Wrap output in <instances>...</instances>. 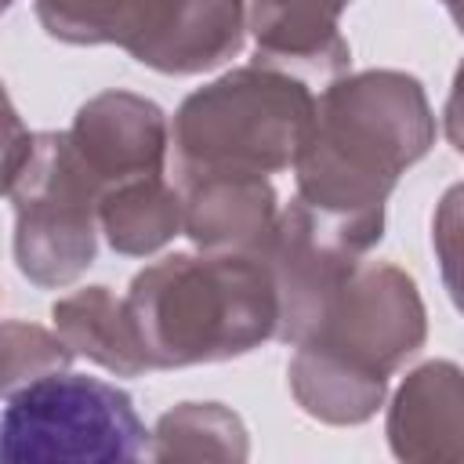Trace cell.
I'll return each mask as SVG.
<instances>
[{
    "label": "cell",
    "instance_id": "9",
    "mask_svg": "<svg viewBox=\"0 0 464 464\" xmlns=\"http://www.w3.org/2000/svg\"><path fill=\"white\" fill-rule=\"evenodd\" d=\"M348 0H250L246 33L254 62L283 69L308 87H326L352 72V44L341 33Z\"/></svg>",
    "mask_w": 464,
    "mask_h": 464
},
{
    "label": "cell",
    "instance_id": "18",
    "mask_svg": "<svg viewBox=\"0 0 464 464\" xmlns=\"http://www.w3.org/2000/svg\"><path fill=\"white\" fill-rule=\"evenodd\" d=\"M72 359L76 352L65 344L58 330L18 319L4 323V395L54 370H69Z\"/></svg>",
    "mask_w": 464,
    "mask_h": 464
},
{
    "label": "cell",
    "instance_id": "6",
    "mask_svg": "<svg viewBox=\"0 0 464 464\" xmlns=\"http://www.w3.org/2000/svg\"><path fill=\"white\" fill-rule=\"evenodd\" d=\"M384 239V210L337 214L294 196L276 221L265 265L279 297L276 341H304L326 315L337 290L355 276L366 254Z\"/></svg>",
    "mask_w": 464,
    "mask_h": 464
},
{
    "label": "cell",
    "instance_id": "3",
    "mask_svg": "<svg viewBox=\"0 0 464 464\" xmlns=\"http://www.w3.org/2000/svg\"><path fill=\"white\" fill-rule=\"evenodd\" d=\"M315 116L304 80L250 62L192 91L170 116L174 181L210 170H294Z\"/></svg>",
    "mask_w": 464,
    "mask_h": 464
},
{
    "label": "cell",
    "instance_id": "5",
    "mask_svg": "<svg viewBox=\"0 0 464 464\" xmlns=\"http://www.w3.org/2000/svg\"><path fill=\"white\" fill-rule=\"evenodd\" d=\"M149 442L134 399L102 377L54 370L4 395L0 453L11 464H123L149 457Z\"/></svg>",
    "mask_w": 464,
    "mask_h": 464
},
{
    "label": "cell",
    "instance_id": "20",
    "mask_svg": "<svg viewBox=\"0 0 464 464\" xmlns=\"http://www.w3.org/2000/svg\"><path fill=\"white\" fill-rule=\"evenodd\" d=\"M442 134H446L450 149L464 156V58L453 72V83H450V94L442 105Z\"/></svg>",
    "mask_w": 464,
    "mask_h": 464
},
{
    "label": "cell",
    "instance_id": "11",
    "mask_svg": "<svg viewBox=\"0 0 464 464\" xmlns=\"http://www.w3.org/2000/svg\"><path fill=\"white\" fill-rule=\"evenodd\" d=\"M178 188L185 199V236L196 250L265 257L283 210L268 174L210 170L178 181Z\"/></svg>",
    "mask_w": 464,
    "mask_h": 464
},
{
    "label": "cell",
    "instance_id": "14",
    "mask_svg": "<svg viewBox=\"0 0 464 464\" xmlns=\"http://www.w3.org/2000/svg\"><path fill=\"white\" fill-rule=\"evenodd\" d=\"M286 384L301 413L334 428L366 424L388 399V377L362 373L312 341L294 344V355L286 362Z\"/></svg>",
    "mask_w": 464,
    "mask_h": 464
},
{
    "label": "cell",
    "instance_id": "1",
    "mask_svg": "<svg viewBox=\"0 0 464 464\" xmlns=\"http://www.w3.org/2000/svg\"><path fill=\"white\" fill-rule=\"evenodd\" d=\"M424 83L402 69H362L326 83L294 160L297 196L337 214L384 210L399 178L435 145Z\"/></svg>",
    "mask_w": 464,
    "mask_h": 464
},
{
    "label": "cell",
    "instance_id": "13",
    "mask_svg": "<svg viewBox=\"0 0 464 464\" xmlns=\"http://www.w3.org/2000/svg\"><path fill=\"white\" fill-rule=\"evenodd\" d=\"M51 319H54V330L65 337V344L80 359L116 377H141L152 370L149 352L138 337L134 315L127 308V297H116L102 283L80 286L69 297L54 301Z\"/></svg>",
    "mask_w": 464,
    "mask_h": 464
},
{
    "label": "cell",
    "instance_id": "16",
    "mask_svg": "<svg viewBox=\"0 0 464 464\" xmlns=\"http://www.w3.org/2000/svg\"><path fill=\"white\" fill-rule=\"evenodd\" d=\"M152 460H246L250 431L225 402H178L160 413L149 442Z\"/></svg>",
    "mask_w": 464,
    "mask_h": 464
},
{
    "label": "cell",
    "instance_id": "4",
    "mask_svg": "<svg viewBox=\"0 0 464 464\" xmlns=\"http://www.w3.org/2000/svg\"><path fill=\"white\" fill-rule=\"evenodd\" d=\"M14 214V265L40 290L76 283L98 257L102 178L69 130H36L4 178Z\"/></svg>",
    "mask_w": 464,
    "mask_h": 464
},
{
    "label": "cell",
    "instance_id": "10",
    "mask_svg": "<svg viewBox=\"0 0 464 464\" xmlns=\"http://www.w3.org/2000/svg\"><path fill=\"white\" fill-rule=\"evenodd\" d=\"M69 134L102 185L134 174H167L170 120L145 94L112 87L87 98L76 109Z\"/></svg>",
    "mask_w": 464,
    "mask_h": 464
},
{
    "label": "cell",
    "instance_id": "17",
    "mask_svg": "<svg viewBox=\"0 0 464 464\" xmlns=\"http://www.w3.org/2000/svg\"><path fill=\"white\" fill-rule=\"evenodd\" d=\"M138 0H33L40 29L69 47L120 44Z\"/></svg>",
    "mask_w": 464,
    "mask_h": 464
},
{
    "label": "cell",
    "instance_id": "22",
    "mask_svg": "<svg viewBox=\"0 0 464 464\" xmlns=\"http://www.w3.org/2000/svg\"><path fill=\"white\" fill-rule=\"evenodd\" d=\"M11 4H14V0H4V7H11Z\"/></svg>",
    "mask_w": 464,
    "mask_h": 464
},
{
    "label": "cell",
    "instance_id": "7",
    "mask_svg": "<svg viewBox=\"0 0 464 464\" xmlns=\"http://www.w3.org/2000/svg\"><path fill=\"white\" fill-rule=\"evenodd\" d=\"M304 341L362 373L392 377L424 348L428 308L413 276L399 265L362 261Z\"/></svg>",
    "mask_w": 464,
    "mask_h": 464
},
{
    "label": "cell",
    "instance_id": "23",
    "mask_svg": "<svg viewBox=\"0 0 464 464\" xmlns=\"http://www.w3.org/2000/svg\"><path fill=\"white\" fill-rule=\"evenodd\" d=\"M348 4H352V0H348Z\"/></svg>",
    "mask_w": 464,
    "mask_h": 464
},
{
    "label": "cell",
    "instance_id": "2",
    "mask_svg": "<svg viewBox=\"0 0 464 464\" xmlns=\"http://www.w3.org/2000/svg\"><path fill=\"white\" fill-rule=\"evenodd\" d=\"M127 308L152 370L228 362L279 330L276 283L254 254H167L130 279Z\"/></svg>",
    "mask_w": 464,
    "mask_h": 464
},
{
    "label": "cell",
    "instance_id": "19",
    "mask_svg": "<svg viewBox=\"0 0 464 464\" xmlns=\"http://www.w3.org/2000/svg\"><path fill=\"white\" fill-rule=\"evenodd\" d=\"M431 246L442 286L457 312H464V181L450 185L431 214Z\"/></svg>",
    "mask_w": 464,
    "mask_h": 464
},
{
    "label": "cell",
    "instance_id": "15",
    "mask_svg": "<svg viewBox=\"0 0 464 464\" xmlns=\"http://www.w3.org/2000/svg\"><path fill=\"white\" fill-rule=\"evenodd\" d=\"M98 225L109 250L123 257H149L174 236H185V199L167 174H134L105 185Z\"/></svg>",
    "mask_w": 464,
    "mask_h": 464
},
{
    "label": "cell",
    "instance_id": "21",
    "mask_svg": "<svg viewBox=\"0 0 464 464\" xmlns=\"http://www.w3.org/2000/svg\"><path fill=\"white\" fill-rule=\"evenodd\" d=\"M446 11H450V18H453V25L460 29V36H464V0H439Z\"/></svg>",
    "mask_w": 464,
    "mask_h": 464
},
{
    "label": "cell",
    "instance_id": "12",
    "mask_svg": "<svg viewBox=\"0 0 464 464\" xmlns=\"http://www.w3.org/2000/svg\"><path fill=\"white\" fill-rule=\"evenodd\" d=\"M384 435L399 460H464V366L453 359L413 366L388 402Z\"/></svg>",
    "mask_w": 464,
    "mask_h": 464
},
{
    "label": "cell",
    "instance_id": "8",
    "mask_svg": "<svg viewBox=\"0 0 464 464\" xmlns=\"http://www.w3.org/2000/svg\"><path fill=\"white\" fill-rule=\"evenodd\" d=\"M250 0H138L120 47L163 76H199L243 51Z\"/></svg>",
    "mask_w": 464,
    "mask_h": 464
}]
</instances>
